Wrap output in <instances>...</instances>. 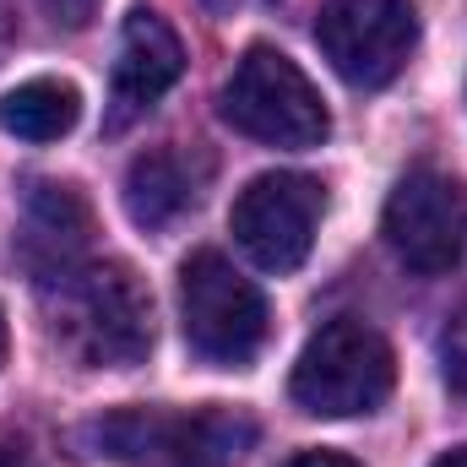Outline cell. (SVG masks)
I'll return each instance as SVG.
<instances>
[{"instance_id": "6da1fadb", "label": "cell", "mask_w": 467, "mask_h": 467, "mask_svg": "<svg viewBox=\"0 0 467 467\" xmlns=\"http://www.w3.org/2000/svg\"><path fill=\"white\" fill-rule=\"evenodd\" d=\"M49 343L82 369H130L152 348V299L125 261H77L38 283Z\"/></svg>"}, {"instance_id": "7a4b0ae2", "label": "cell", "mask_w": 467, "mask_h": 467, "mask_svg": "<svg viewBox=\"0 0 467 467\" xmlns=\"http://www.w3.org/2000/svg\"><path fill=\"white\" fill-rule=\"evenodd\" d=\"M82 441L125 467H239L255 424L234 408H119L82 430Z\"/></svg>"}, {"instance_id": "3957f363", "label": "cell", "mask_w": 467, "mask_h": 467, "mask_svg": "<svg viewBox=\"0 0 467 467\" xmlns=\"http://www.w3.org/2000/svg\"><path fill=\"white\" fill-rule=\"evenodd\" d=\"M218 109L239 136L266 141V147H321L332 130V115L316 82L283 49H266V44H250L234 60L229 82L218 93Z\"/></svg>"}, {"instance_id": "277c9868", "label": "cell", "mask_w": 467, "mask_h": 467, "mask_svg": "<svg viewBox=\"0 0 467 467\" xmlns=\"http://www.w3.org/2000/svg\"><path fill=\"white\" fill-rule=\"evenodd\" d=\"M397 386V358H391V343L353 321V316H337L327 321L305 353L294 364V402L316 419H353V413H375Z\"/></svg>"}, {"instance_id": "5b68a950", "label": "cell", "mask_w": 467, "mask_h": 467, "mask_svg": "<svg viewBox=\"0 0 467 467\" xmlns=\"http://www.w3.org/2000/svg\"><path fill=\"white\" fill-rule=\"evenodd\" d=\"M266 299L261 288L218 250H196L180 266V327L185 343L207 364H250L266 343Z\"/></svg>"}, {"instance_id": "8992f818", "label": "cell", "mask_w": 467, "mask_h": 467, "mask_svg": "<svg viewBox=\"0 0 467 467\" xmlns=\"http://www.w3.org/2000/svg\"><path fill=\"white\" fill-rule=\"evenodd\" d=\"M316 44L353 88H386L419 49V16L408 0H321Z\"/></svg>"}, {"instance_id": "52a82bcc", "label": "cell", "mask_w": 467, "mask_h": 467, "mask_svg": "<svg viewBox=\"0 0 467 467\" xmlns=\"http://www.w3.org/2000/svg\"><path fill=\"white\" fill-rule=\"evenodd\" d=\"M327 213V191L310 174H261L239 191L229 229L261 272H299Z\"/></svg>"}, {"instance_id": "ba28073f", "label": "cell", "mask_w": 467, "mask_h": 467, "mask_svg": "<svg viewBox=\"0 0 467 467\" xmlns=\"http://www.w3.org/2000/svg\"><path fill=\"white\" fill-rule=\"evenodd\" d=\"M467 239V196L441 169H413L397 180L386 202V244L419 277H441L462 261Z\"/></svg>"}, {"instance_id": "9c48e42d", "label": "cell", "mask_w": 467, "mask_h": 467, "mask_svg": "<svg viewBox=\"0 0 467 467\" xmlns=\"http://www.w3.org/2000/svg\"><path fill=\"white\" fill-rule=\"evenodd\" d=\"M180 77H185V44H180V33L158 11L136 5L125 16V27H119L115 77H109V119L104 125L125 130L136 115H147Z\"/></svg>"}, {"instance_id": "30bf717a", "label": "cell", "mask_w": 467, "mask_h": 467, "mask_svg": "<svg viewBox=\"0 0 467 467\" xmlns=\"http://www.w3.org/2000/svg\"><path fill=\"white\" fill-rule=\"evenodd\" d=\"M88 234H93V213H88L77 185H60V180H33L27 185L16 255L27 261V272L38 283L66 272V266H77L82 250H88Z\"/></svg>"}, {"instance_id": "8fae6325", "label": "cell", "mask_w": 467, "mask_h": 467, "mask_svg": "<svg viewBox=\"0 0 467 467\" xmlns=\"http://www.w3.org/2000/svg\"><path fill=\"white\" fill-rule=\"evenodd\" d=\"M213 158L196 147H152L125 169V213L136 229H169L202 207Z\"/></svg>"}, {"instance_id": "7c38bea8", "label": "cell", "mask_w": 467, "mask_h": 467, "mask_svg": "<svg viewBox=\"0 0 467 467\" xmlns=\"http://www.w3.org/2000/svg\"><path fill=\"white\" fill-rule=\"evenodd\" d=\"M77 115H82L77 88L55 77H33L0 99V130L16 141H60L77 125Z\"/></svg>"}, {"instance_id": "4fadbf2b", "label": "cell", "mask_w": 467, "mask_h": 467, "mask_svg": "<svg viewBox=\"0 0 467 467\" xmlns=\"http://www.w3.org/2000/svg\"><path fill=\"white\" fill-rule=\"evenodd\" d=\"M441 369H446L451 391L467 397V305L446 321V332H441Z\"/></svg>"}, {"instance_id": "5bb4252c", "label": "cell", "mask_w": 467, "mask_h": 467, "mask_svg": "<svg viewBox=\"0 0 467 467\" xmlns=\"http://www.w3.org/2000/svg\"><path fill=\"white\" fill-rule=\"evenodd\" d=\"M0 467H44L22 430H0Z\"/></svg>"}, {"instance_id": "9a60e30c", "label": "cell", "mask_w": 467, "mask_h": 467, "mask_svg": "<svg viewBox=\"0 0 467 467\" xmlns=\"http://www.w3.org/2000/svg\"><path fill=\"white\" fill-rule=\"evenodd\" d=\"M44 11H49L55 22H66V27H88L93 11H99V0H44Z\"/></svg>"}, {"instance_id": "2e32d148", "label": "cell", "mask_w": 467, "mask_h": 467, "mask_svg": "<svg viewBox=\"0 0 467 467\" xmlns=\"http://www.w3.org/2000/svg\"><path fill=\"white\" fill-rule=\"evenodd\" d=\"M283 467H358V462L343 457V451H299V457H288Z\"/></svg>"}, {"instance_id": "e0dca14e", "label": "cell", "mask_w": 467, "mask_h": 467, "mask_svg": "<svg viewBox=\"0 0 467 467\" xmlns=\"http://www.w3.org/2000/svg\"><path fill=\"white\" fill-rule=\"evenodd\" d=\"M11 38H16V11H11V0H0V60L11 49Z\"/></svg>"}, {"instance_id": "ac0fdd59", "label": "cell", "mask_w": 467, "mask_h": 467, "mask_svg": "<svg viewBox=\"0 0 467 467\" xmlns=\"http://www.w3.org/2000/svg\"><path fill=\"white\" fill-rule=\"evenodd\" d=\"M435 467H467V446H457V451H446V457H441Z\"/></svg>"}, {"instance_id": "d6986e66", "label": "cell", "mask_w": 467, "mask_h": 467, "mask_svg": "<svg viewBox=\"0 0 467 467\" xmlns=\"http://www.w3.org/2000/svg\"><path fill=\"white\" fill-rule=\"evenodd\" d=\"M0 358H5V316H0Z\"/></svg>"}]
</instances>
